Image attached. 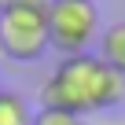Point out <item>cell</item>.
I'll use <instances>...</instances> for the list:
<instances>
[{"label":"cell","mask_w":125,"mask_h":125,"mask_svg":"<svg viewBox=\"0 0 125 125\" xmlns=\"http://www.w3.org/2000/svg\"><path fill=\"white\" fill-rule=\"evenodd\" d=\"M41 103L52 110H66L74 118L88 110H107L125 103V77L107 70L99 55H70L41 88Z\"/></svg>","instance_id":"cell-1"},{"label":"cell","mask_w":125,"mask_h":125,"mask_svg":"<svg viewBox=\"0 0 125 125\" xmlns=\"http://www.w3.org/2000/svg\"><path fill=\"white\" fill-rule=\"evenodd\" d=\"M48 4L52 0H8L0 11V44L15 62H30L48 48Z\"/></svg>","instance_id":"cell-2"},{"label":"cell","mask_w":125,"mask_h":125,"mask_svg":"<svg viewBox=\"0 0 125 125\" xmlns=\"http://www.w3.org/2000/svg\"><path fill=\"white\" fill-rule=\"evenodd\" d=\"M99 37V11L92 0H52L48 4V44L62 55H88Z\"/></svg>","instance_id":"cell-3"},{"label":"cell","mask_w":125,"mask_h":125,"mask_svg":"<svg viewBox=\"0 0 125 125\" xmlns=\"http://www.w3.org/2000/svg\"><path fill=\"white\" fill-rule=\"evenodd\" d=\"M99 62L125 77V22H114L99 33Z\"/></svg>","instance_id":"cell-4"},{"label":"cell","mask_w":125,"mask_h":125,"mask_svg":"<svg viewBox=\"0 0 125 125\" xmlns=\"http://www.w3.org/2000/svg\"><path fill=\"white\" fill-rule=\"evenodd\" d=\"M0 125H33L30 103L15 92H0Z\"/></svg>","instance_id":"cell-5"},{"label":"cell","mask_w":125,"mask_h":125,"mask_svg":"<svg viewBox=\"0 0 125 125\" xmlns=\"http://www.w3.org/2000/svg\"><path fill=\"white\" fill-rule=\"evenodd\" d=\"M33 125H81V118L66 114V110H52V107H41L33 114Z\"/></svg>","instance_id":"cell-6"},{"label":"cell","mask_w":125,"mask_h":125,"mask_svg":"<svg viewBox=\"0 0 125 125\" xmlns=\"http://www.w3.org/2000/svg\"><path fill=\"white\" fill-rule=\"evenodd\" d=\"M4 4H8V0H0V11H4Z\"/></svg>","instance_id":"cell-7"},{"label":"cell","mask_w":125,"mask_h":125,"mask_svg":"<svg viewBox=\"0 0 125 125\" xmlns=\"http://www.w3.org/2000/svg\"><path fill=\"white\" fill-rule=\"evenodd\" d=\"M0 59H4V44H0Z\"/></svg>","instance_id":"cell-8"}]
</instances>
